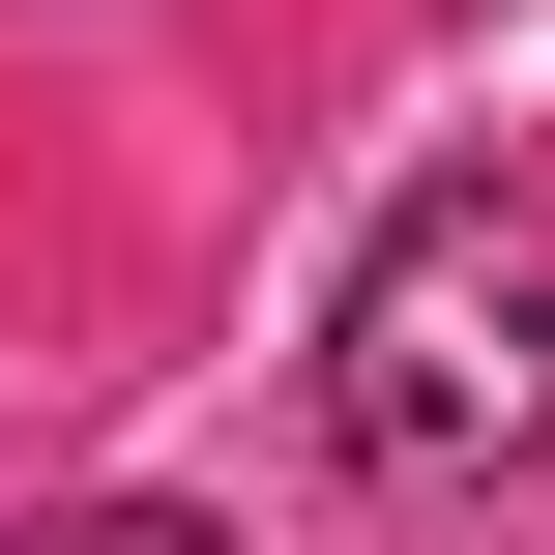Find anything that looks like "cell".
Segmentation results:
<instances>
[{
  "label": "cell",
  "instance_id": "1",
  "mask_svg": "<svg viewBox=\"0 0 555 555\" xmlns=\"http://www.w3.org/2000/svg\"><path fill=\"white\" fill-rule=\"evenodd\" d=\"M322 410H351V468H410V498L555 468V176H527V146H468V176H410V205L351 234Z\"/></svg>",
  "mask_w": 555,
  "mask_h": 555
},
{
  "label": "cell",
  "instance_id": "2",
  "mask_svg": "<svg viewBox=\"0 0 555 555\" xmlns=\"http://www.w3.org/2000/svg\"><path fill=\"white\" fill-rule=\"evenodd\" d=\"M0 555H234V527H205V498H29Z\"/></svg>",
  "mask_w": 555,
  "mask_h": 555
}]
</instances>
